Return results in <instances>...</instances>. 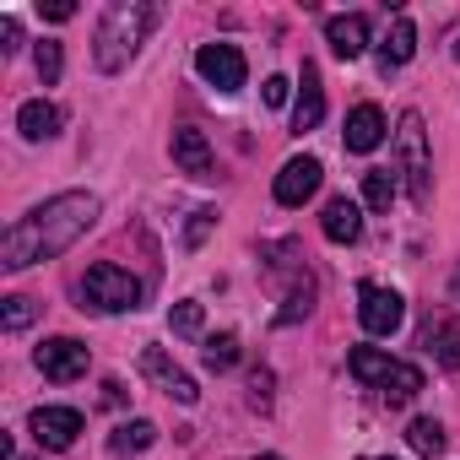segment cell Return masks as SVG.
Listing matches in <instances>:
<instances>
[{"label":"cell","mask_w":460,"mask_h":460,"mask_svg":"<svg viewBox=\"0 0 460 460\" xmlns=\"http://www.w3.org/2000/svg\"><path fill=\"white\" fill-rule=\"evenodd\" d=\"M363 200H368V211H390V200H395V173H390V168H368V173H363Z\"/></svg>","instance_id":"21"},{"label":"cell","mask_w":460,"mask_h":460,"mask_svg":"<svg viewBox=\"0 0 460 460\" xmlns=\"http://www.w3.org/2000/svg\"><path fill=\"white\" fill-rule=\"evenodd\" d=\"M395 146H401V173H406L411 206H428L433 200V157H428V130H422L417 109H406L395 119Z\"/></svg>","instance_id":"4"},{"label":"cell","mask_w":460,"mask_h":460,"mask_svg":"<svg viewBox=\"0 0 460 460\" xmlns=\"http://www.w3.org/2000/svg\"><path fill=\"white\" fill-rule=\"evenodd\" d=\"M33 363L44 368V379H55V385H71V379H82L87 374V347L76 341V336H49L39 352H33Z\"/></svg>","instance_id":"8"},{"label":"cell","mask_w":460,"mask_h":460,"mask_svg":"<svg viewBox=\"0 0 460 460\" xmlns=\"http://www.w3.org/2000/svg\"><path fill=\"white\" fill-rule=\"evenodd\" d=\"M200 358H206V368H211V374H227V368L239 363V336H234V331L206 336V352H200Z\"/></svg>","instance_id":"20"},{"label":"cell","mask_w":460,"mask_h":460,"mask_svg":"<svg viewBox=\"0 0 460 460\" xmlns=\"http://www.w3.org/2000/svg\"><path fill=\"white\" fill-rule=\"evenodd\" d=\"M358 320H363L368 336H395L401 320H406V304H401V293H390L379 282H363L358 288Z\"/></svg>","instance_id":"6"},{"label":"cell","mask_w":460,"mask_h":460,"mask_svg":"<svg viewBox=\"0 0 460 460\" xmlns=\"http://www.w3.org/2000/svg\"><path fill=\"white\" fill-rule=\"evenodd\" d=\"M325 119V87H320V66L304 60V76H298V103H293V130H314Z\"/></svg>","instance_id":"12"},{"label":"cell","mask_w":460,"mask_h":460,"mask_svg":"<svg viewBox=\"0 0 460 460\" xmlns=\"http://www.w3.org/2000/svg\"><path fill=\"white\" fill-rule=\"evenodd\" d=\"M385 141V114H379V103H358L352 114H347V152H374Z\"/></svg>","instance_id":"16"},{"label":"cell","mask_w":460,"mask_h":460,"mask_svg":"<svg viewBox=\"0 0 460 460\" xmlns=\"http://www.w3.org/2000/svg\"><path fill=\"white\" fill-rule=\"evenodd\" d=\"M320 227H325V239H331V244H358V239H363V211H358V200H347V195L325 200Z\"/></svg>","instance_id":"13"},{"label":"cell","mask_w":460,"mask_h":460,"mask_svg":"<svg viewBox=\"0 0 460 460\" xmlns=\"http://www.w3.org/2000/svg\"><path fill=\"white\" fill-rule=\"evenodd\" d=\"M82 298H87L98 314H125V309H141V282H136L130 271L98 261V266H87V277H82Z\"/></svg>","instance_id":"5"},{"label":"cell","mask_w":460,"mask_h":460,"mask_svg":"<svg viewBox=\"0 0 460 460\" xmlns=\"http://www.w3.org/2000/svg\"><path fill=\"white\" fill-rule=\"evenodd\" d=\"M141 374H146V379H152L163 395H173L179 406H195V401H200L195 379H190L179 363H168V352H157V347H146V352H141Z\"/></svg>","instance_id":"9"},{"label":"cell","mask_w":460,"mask_h":460,"mask_svg":"<svg viewBox=\"0 0 460 460\" xmlns=\"http://www.w3.org/2000/svg\"><path fill=\"white\" fill-rule=\"evenodd\" d=\"M152 22H157V12L141 6V0H119V6H109L103 22H98V33H93V60H98V71H109V76L125 71V66L136 60V49L146 44Z\"/></svg>","instance_id":"2"},{"label":"cell","mask_w":460,"mask_h":460,"mask_svg":"<svg viewBox=\"0 0 460 460\" xmlns=\"http://www.w3.org/2000/svg\"><path fill=\"white\" fill-rule=\"evenodd\" d=\"M320 179H325L320 157H288L282 173H277V200H282V206H304V200L320 190Z\"/></svg>","instance_id":"10"},{"label":"cell","mask_w":460,"mask_h":460,"mask_svg":"<svg viewBox=\"0 0 460 460\" xmlns=\"http://www.w3.org/2000/svg\"><path fill=\"white\" fill-rule=\"evenodd\" d=\"M93 222H98V195L66 190V195L33 206L28 217H17L6 227V239H0V266H6V271H28L39 261H55V255H66L87 234Z\"/></svg>","instance_id":"1"},{"label":"cell","mask_w":460,"mask_h":460,"mask_svg":"<svg viewBox=\"0 0 460 460\" xmlns=\"http://www.w3.org/2000/svg\"><path fill=\"white\" fill-rule=\"evenodd\" d=\"M76 433H82V411L76 406H39L33 411V438L44 449H71Z\"/></svg>","instance_id":"11"},{"label":"cell","mask_w":460,"mask_h":460,"mask_svg":"<svg viewBox=\"0 0 460 460\" xmlns=\"http://www.w3.org/2000/svg\"><path fill=\"white\" fill-rule=\"evenodd\" d=\"M33 66H39V76H44V87H55L60 82V71H66V55H60V44H39V55H33Z\"/></svg>","instance_id":"25"},{"label":"cell","mask_w":460,"mask_h":460,"mask_svg":"<svg viewBox=\"0 0 460 460\" xmlns=\"http://www.w3.org/2000/svg\"><path fill=\"white\" fill-rule=\"evenodd\" d=\"M211 222H217V211H195V222H190V234H184V244H190V250H195V244L206 239V227H211Z\"/></svg>","instance_id":"29"},{"label":"cell","mask_w":460,"mask_h":460,"mask_svg":"<svg viewBox=\"0 0 460 460\" xmlns=\"http://www.w3.org/2000/svg\"><path fill=\"white\" fill-rule=\"evenodd\" d=\"M33 320H39L33 298H6V309H0V325H6V331H28Z\"/></svg>","instance_id":"24"},{"label":"cell","mask_w":460,"mask_h":460,"mask_svg":"<svg viewBox=\"0 0 460 460\" xmlns=\"http://www.w3.org/2000/svg\"><path fill=\"white\" fill-rule=\"evenodd\" d=\"M325 44H331L341 60H358V55L368 49V17H363V12L331 17V22H325Z\"/></svg>","instance_id":"14"},{"label":"cell","mask_w":460,"mask_h":460,"mask_svg":"<svg viewBox=\"0 0 460 460\" xmlns=\"http://www.w3.org/2000/svg\"><path fill=\"white\" fill-rule=\"evenodd\" d=\"M60 109L55 103H44V98H28L22 109H17V130L28 136V141H49V136H60Z\"/></svg>","instance_id":"18"},{"label":"cell","mask_w":460,"mask_h":460,"mask_svg":"<svg viewBox=\"0 0 460 460\" xmlns=\"http://www.w3.org/2000/svg\"><path fill=\"white\" fill-rule=\"evenodd\" d=\"M173 163H179L184 173H195V179H206L217 157H211V141H206V136H200L195 125H179V130H173Z\"/></svg>","instance_id":"15"},{"label":"cell","mask_w":460,"mask_h":460,"mask_svg":"<svg viewBox=\"0 0 460 460\" xmlns=\"http://www.w3.org/2000/svg\"><path fill=\"white\" fill-rule=\"evenodd\" d=\"M406 444H411L417 455H438V449H444V428H438L433 417H411V428H406Z\"/></svg>","instance_id":"23"},{"label":"cell","mask_w":460,"mask_h":460,"mask_svg":"<svg viewBox=\"0 0 460 460\" xmlns=\"http://www.w3.org/2000/svg\"><path fill=\"white\" fill-rule=\"evenodd\" d=\"M44 17H49V22H71L76 6H71V0H55V6H44Z\"/></svg>","instance_id":"30"},{"label":"cell","mask_w":460,"mask_h":460,"mask_svg":"<svg viewBox=\"0 0 460 460\" xmlns=\"http://www.w3.org/2000/svg\"><path fill=\"white\" fill-rule=\"evenodd\" d=\"M168 325H173L179 336H200V325H206V314H200V304H173V314H168Z\"/></svg>","instance_id":"26"},{"label":"cell","mask_w":460,"mask_h":460,"mask_svg":"<svg viewBox=\"0 0 460 460\" xmlns=\"http://www.w3.org/2000/svg\"><path fill=\"white\" fill-rule=\"evenodd\" d=\"M352 374L368 385V390H379L385 401H411V395H422V368L417 363H401V358H390V352H379V347H352Z\"/></svg>","instance_id":"3"},{"label":"cell","mask_w":460,"mask_h":460,"mask_svg":"<svg viewBox=\"0 0 460 460\" xmlns=\"http://www.w3.org/2000/svg\"><path fill=\"white\" fill-rule=\"evenodd\" d=\"M261 460H282V455H261Z\"/></svg>","instance_id":"32"},{"label":"cell","mask_w":460,"mask_h":460,"mask_svg":"<svg viewBox=\"0 0 460 460\" xmlns=\"http://www.w3.org/2000/svg\"><path fill=\"white\" fill-rule=\"evenodd\" d=\"M17 44H22V28H17V17H0V49H6V55H17Z\"/></svg>","instance_id":"27"},{"label":"cell","mask_w":460,"mask_h":460,"mask_svg":"<svg viewBox=\"0 0 460 460\" xmlns=\"http://www.w3.org/2000/svg\"><path fill=\"white\" fill-rule=\"evenodd\" d=\"M152 438H157V428H152L146 417H136V422H125V428L109 438V449H114V455H130V449H146Z\"/></svg>","instance_id":"22"},{"label":"cell","mask_w":460,"mask_h":460,"mask_svg":"<svg viewBox=\"0 0 460 460\" xmlns=\"http://www.w3.org/2000/svg\"><path fill=\"white\" fill-rule=\"evenodd\" d=\"M411 49H417V28H411V17L401 12V17L390 22L385 44H379V66H385V71H395V66H406V60H411Z\"/></svg>","instance_id":"19"},{"label":"cell","mask_w":460,"mask_h":460,"mask_svg":"<svg viewBox=\"0 0 460 460\" xmlns=\"http://www.w3.org/2000/svg\"><path fill=\"white\" fill-rule=\"evenodd\" d=\"M455 298H460V271H455Z\"/></svg>","instance_id":"31"},{"label":"cell","mask_w":460,"mask_h":460,"mask_svg":"<svg viewBox=\"0 0 460 460\" xmlns=\"http://www.w3.org/2000/svg\"><path fill=\"white\" fill-rule=\"evenodd\" d=\"M422 347L438 358V368H460V320H449V314L428 320V331H422Z\"/></svg>","instance_id":"17"},{"label":"cell","mask_w":460,"mask_h":460,"mask_svg":"<svg viewBox=\"0 0 460 460\" xmlns=\"http://www.w3.org/2000/svg\"><path fill=\"white\" fill-rule=\"evenodd\" d=\"M455 60H460V44H455Z\"/></svg>","instance_id":"33"},{"label":"cell","mask_w":460,"mask_h":460,"mask_svg":"<svg viewBox=\"0 0 460 460\" xmlns=\"http://www.w3.org/2000/svg\"><path fill=\"white\" fill-rule=\"evenodd\" d=\"M195 71H200V82L217 87V93H239L244 76H250V66H244V55H239L234 44H200Z\"/></svg>","instance_id":"7"},{"label":"cell","mask_w":460,"mask_h":460,"mask_svg":"<svg viewBox=\"0 0 460 460\" xmlns=\"http://www.w3.org/2000/svg\"><path fill=\"white\" fill-rule=\"evenodd\" d=\"M261 98H266L271 109H282V103H288V76H266V87H261Z\"/></svg>","instance_id":"28"}]
</instances>
